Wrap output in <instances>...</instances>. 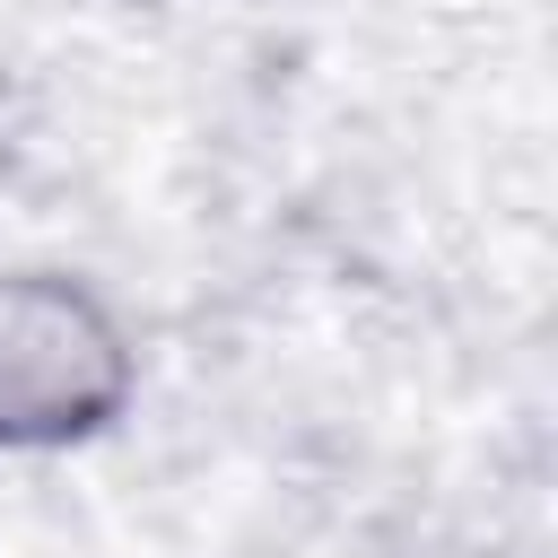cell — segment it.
Masks as SVG:
<instances>
[{"mask_svg":"<svg viewBox=\"0 0 558 558\" xmlns=\"http://www.w3.org/2000/svg\"><path fill=\"white\" fill-rule=\"evenodd\" d=\"M140 340L122 305L52 262L0 270V453H78L122 427Z\"/></svg>","mask_w":558,"mask_h":558,"instance_id":"1","label":"cell"}]
</instances>
